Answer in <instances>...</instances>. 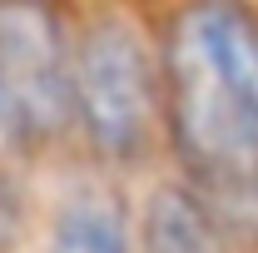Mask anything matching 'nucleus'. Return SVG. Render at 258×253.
<instances>
[{
	"mask_svg": "<svg viewBox=\"0 0 258 253\" xmlns=\"http://www.w3.org/2000/svg\"><path fill=\"white\" fill-rule=\"evenodd\" d=\"M134 253H159V248H134Z\"/></svg>",
	"mask_w": 258,
	"mask_h": 253,
	"instance_id": "5",
	"label": "nucleus"
},
{
	"mask_svg": "<svg viewBox=\"0 0 258 253\" xmlns=\"http://www.w3.org/2000/svg\"><path fill=\"white\" fill-rule=\"evenodd\" d=\"M159 124L179 184L219 228L258 248V15L243 0H184L159 45Z\"/></svg>",
	"mask_w": 258,
	"mask_h": 253,
	"instance_id": "1",
	"label": "nucleus"
},
{
	"mask_svg": "<svg viewBox=\"0 0 258 253\" xmlns=\"http://www.w3.org/2000/svg\"><path fill=\"white\" fill-rule=\"evenodd\" d=\"M45 253H134L124 199L104 184H80L70 199H60L45 233Z\"/></svg>",
	"mask_w": 258,
	"mask_h": 253,
	"instance_id": "4",
	"label": "nucleus"
},
{
	"mask_svg": "<svg viewBox=\"0 0 258 253\" xmlns=\"http://www.w3.org/2000/svg\"><path fill=\"white\" fill-rule=\"evenodd\" d=\"M159 55L119 10L70 35V134L104 169H139L159 144Z\"/></svg>",
	"mask_w": 258,
	"mask_h": 253,
	"instance_id": "2",
	"label": "nucleus"
},
{
	"mask_svg": "<svg viewBox=\"0 0 258 253\" xmlns=\"http://www.w3.org/2000/svg\"><path fill=\"white\" fill-rule=\"evenodd\" d=\"M70 139V30L45 0H0V144Z\"/></svg>",
	"mask_w": 258,
	"mask_h": 253,
	"instance_id": "3",
	"label": "nucleus"
}]
</instances>
